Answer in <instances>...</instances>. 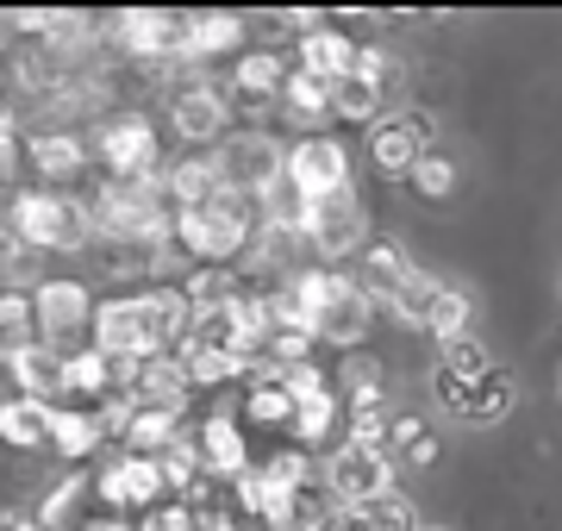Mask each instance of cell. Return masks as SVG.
<instances>
[{
    "instance_id": "1",
    "label": "cell",
    "mask_w": 562,
    "mask_h": 531,
    "mask_svg": "<svg viewBox=\"0 0 562 531\" xmlns=\"http://www.w3.org/2000/svg\"><path fill=\"white\" fill-rule=\"evenodd\" d=\"M294 294H301L306 307V331H313V344H338V350H357L375 326V301L357 287V275H344V269H306L294 275Z\"/></svg>"
},
{
    "instance_id": "2",
    "label": "cell",
    "mask_w": 562,
    "mask_h": 531,
    "mask_svg": "<svg viewBox=\"0 0 562 531\" xmlns=\"http://www.w3.org/2000/svg\"><path fill=\"white\" fill-rule=\"evenodd\" d=\"M257 225H262V201H244V194L225 188L213 201L176 213V245L188 250V257H201V269H225L250 238H257Z\"/></svg>"
},
{
    "instance_id": "3",
    "label": "cell",
    "mask_w": 562,
    "mask_h": 531,
    "mask_svg": "<svg viewBox=\"0 0 562 531\" xmlns=\"http://www.w3.org/2000/svg\"><path fill=\"white\" fill-rule=\"evenodd\" d=\"M7 225H13L38 257H50V250H88V238H94L88 201H69L57 188H25V194H13V201H7Z\"/></svg>"
},
{
    "instance_id": "4",
    "label": "cell",
    "mask_w": 562,
    "mask_h": 531,
    "mask_svg": "<svg viewBox=\"0 0 562 531\" xmlns=\"http://www.w3.org/2000/svg\"><path fill=\"white\" fill-rule=\"evenodd\" d=\"M325 494H331L338 512H357V507H369V500L394 494V456H387V444H357V438H344V444L325 456Z\"/></svg>"
},
{
    "instance_id": "5",
    "label": "cell",
    "mask_w": 562,
    "mask_h": 531,
    "mask_svg": "<svg viewBox=\"0 0 562 531\" xmlns=\"http://www.w3.org/2000/svg\"><path fill=\"white\" fill-rule=\"evenodd\" d=\"M94 150H101V163H106V182H157L162 176V138L144 113L106 120Z\"/></svg>"
},
{
    "instance_id": "6",
    "label": "cell",
    "mask_w": 562,
    "mask_h": 531,
    "mask_svg": "<svg viewBox=\"0 0 562 531\" xmlns=\"http://www.w3.org/2000/svg\"><path fill=\"white\" fill-rule=\"evenodd\" d=\"M213 169H220V182L244 201H262V194H276L281 188V169H288V150L276 138H262V132H238V138H225L213 150Z\"/></svg>"
},
{
    "instance_id": "7",
    "label": "cell",
    "mask_w": 562,
    "mask_h": 531,
    "mask_svg": "<svg viewBox=\"0 0 562 531\" xmlns=\"http://www.w3.org/2000/svg\"><path fill=\"white\" fill-rule=\"evenodd\" d=\"M469 294L462 287H450V282H438V275H425V269H413V282L401 287V301H394V313H401L406 326H419V331H431V338H462L469 331Z\"/></svg>"
},
{
    "instance_id": "8",
    "label": "cell",
    "mask_w": 562,
    "mask_h": 531,
    "mask_svg": "<svg viewBox=\"0 0 562 531\" xmlns=\"http://www.w3.org/2000/svg\"><path fill=\"white\" fill-rule=\"evenodd\" d=\"M281 182L294 188L306 206L313 201H331V194H350V150L338 138H301L288 144V169Z\"/></svg>"
},
{
    "instance_id": "9",
    "label": "cell",
    "mask_w": 562,
    "mask_h": 531,
    "mask_svg": "<svg viewBox=\"0 0 562 531\" xmlns=\"http://www.w3.org/2000/svg\"><path fill=\"white\" fill-rule=\"evenodd\" d=\"M94 350L113 357L120 369H138L150 357H162L157 331H150V313H144V294H132V301H101L94 307Z\"/></svg>"
},
{
    "instance_id": "10",
    "label": "cell",
    "mask_w": 562,
    "mask_h": 531,
    "mask_svg": "<svg viewBox=\"0 0 562 531\" xmlns=\"http://www.w3.org/2000/svg\"><path fill=\"white\" fill-rule=\"evenodd\" d=\"M362 245H369V213L357 206V194H331V201L306 206V250H319V263L362 257Z\"/></svg>"
},
{
    "instance_id": "11",
    "label": "cell",
    "mask_w": 562,
    "mask_h": 531,
    "mask_svg": "<svg viewBox=\"0 0 562 531\" xmlns=\"http://www.w3.org/2000/svg\"><path fill=\"white\" fill-rule=\"evenodd\" d=\"M431 138H438V120L419 113V106H406L394 120L369 125V163L382 169V176H413V163L431 150Z\"/></svg>"
},
{
    "instance_id": "12",
    "label": "cell",
    "mask_w": 562,
    "mask_h": 531,
    "mask_svg": "<svg viewBox=\"0 0 562 531\" xmlns=\"http://www.w3.org/2000/svg\"><path fill=\"white\" fill-rule=\"evenodd\" d=\"M225 120H232V101L220 82H188L169 94V125L181 144H225Z\"/></svg>"
},
{
    "instance_id": "13",
    "label": "cell",
    "mask_w": 562,
    "mask_h": 531,
    "mask_svg": "<svg viewBox=\"0 0 562 531\" xmlns=\"http://www.w3.org/2000/svg\"><path fill=\"white\" fill-rule=\"evenodd\" d=\"M106 25H113L125 57H144V63L181 57V38H188V13H150V7H132V13H120Z\"/></svg>"
},
{
    "instance_id": "14",
    "label": "cell",
    "mask_w": 562,
    "mask_h": 531,
    "mask_svg": "<svg viewBox=\"0 0 562 531\" xmlns=\"http://www.w3.org/2000/svg\"><path fill=\"white\" fill-rule=\"evenodd\" d=\"M63 357L69 350L44 344V338H25V344H0V363L20 382L25 400H44V407H63Z\"/></svg>"
},
{
    "instance_id": "15",
    "label": "cell",
    "mask_w": 562,
    "mask_h": 531,
    "mask_svg": "<svg viewBox=\"0 0 562 531\" xmlns=\"http://www.w3.org/2000/svg\"><path fill=\"white\" fill-rule=\"evenodd\" d=\"M101 494L113 500V512H157L169 488H162L157 456H132V450H120V456L101 470Z\"/></svg>"
},
{
    "instance_id": "16",
    "label": "cell",
    "mask_w": 562,
    "mask_h": 531,
    "mask_svg": "<svg viewBox=\"0 0 562 531\" xmlns=\"http://www.w3.org/2000/svg\"><path fill=\"white\" fill-rule=\"evenodd\" d=\"M94 294L81 282H38L32 287V313H38V338L44 344H69L81 326H94Z\"/></svg>"
},
{
    "instance_id": "17",
    "label": "cell",
    "mask_w": 562,
    "mask_h": 531,
    "mask_svg": "<svg viewBox=\"0 0 562 531\" xmlns=\"http://www.w3.org/2000/svg\"><path fill=\"white\" fill-rule=\"evenodd\" d=\"M125 394H132L138 407H157V413H176V419H181L188 394H194L181 350H169V357H150V363H138V369H125Z\"/></svg>"
},
{
    "instance_id": "18",
    "label": "cell",
    "mask_w": 562,
    "mask_h": 531,
    "mask_svg": "<svg viewBox=\"0 0 562 531\" xmlns=\"http://www.w3.org/2000/svg\"><path fill=\"white\" fill-rule=\"evenodd\" d=\"M487 369H494V357H487V344L475 338V331L443 338V344H438V369H431V394H438V407L450 413V407H457V394L475 388Z\"/></svg>"
},
{
    "instance_id": "19",
    "label": "cell",
    "mask_w": 562,
    "mask_h": 531,
    "mask_svg": "<svg viewBox=\"0 0 562 531\" xmlns=\"http://www.w3.org/2000/svg\"><path fill=\"white\" fill-rule=\"evenodd\" d=\"M413 269H419V263H413L394 238H369L362 257H357V287L375 301V307H382V301L394 307V301H401V287L413 282Z\"/></svg>"
},
{
    "instance_id": "20",
    "label": "cell",
    "mask_w": 562,
    "mask_h": 531,
    "mask_svg": "<svg viewBox=\"0 0 562 531\" xmlns=\"http://www.w3.org/2000/svg\"><path fill=\"white\" fill-rule=\"evenodd\" d=\"M301 63L294 69H306V76H319V82H331L338 88L344 76H357V57H362V44L357 38H344L338 25L325 20V25H313V32H301Z\"/></svg>"
},
{
    "instance_id": "21",
    "label": "cell",
    "mask_w": 562,
    "mask_h": 531,
    "mask_svg": "<svg viewBox=\"0 0 562 531\" xmlns=\"http://www.w3.org/2000/svg\"><path fill=\"white\" fill-rule=\"evenodd\" d=\"M201 470L213 475V482H238L244 470H250V450H244V431H238V419H225V413H213L201 426Z\"/></svg>"
},
{
    "instance_id": "22",
    "label": "cell",
    "mask_w": 562,
    "mask_h": 531,
    "mask_svg": "<svg viewBox=\"0 0 562 531\" xmlns=\"http://www.w3.org/2000/svg\"><path fill=\"white\" fill-rule=\"evenodd\" d=\"M294 382L281 375V369H257L250 375V388H244V419H257V426H276V431H294Z\"/></svg>"
},
{
    "instance_id": "23",
    "label": "cell",
    "mask_w": 562,
    "mask_h": 531,
    "mask_svg": "<svg viewBox=\"0 0 562 531\" xmlns=\"http://www.w3.org/2000/svg\"><path fill=\"white\" fill-rule=\"evenodd\" d=\"M513 400H519V388H513V375L494 363L482 382H475V388H462V394H457L450 419H462V426H501L506 413H513Z\"/></svg>"
},
{
    "instance_id": "24",
    "label": "cell",
    "mask_w": 562,
    "mask_h": 531,
    "mask_svg": "<svg viewBox=\"0 0 562 531\" xmlns=\"http://www.w3.org/2000/svg\"><path fill=\"white\" fill-rule=\"evenodd\" d=\"M281 88H288V63H281V50H244L225 94H238L244 106H262V101H281Z\"/></svg>"
},
{
    "instance_id": "25",
    "label": "cell",
    "mask_w": 562,
    "mask_h": 531,
    "mask_svg": "<svg viewBox=\"0 0 562 531\" xmlns=\"http://www.w3.org/2000/svg\"><path fill=\"white\" fill-rule=\"evenodd\" d=\"M106 444V419L101 407H50V450H63V456H94V450Z\"/></svg>"
},
{
    "instance_id": "26",
    "label": "cell",
    "mask_w": 562,
    "mask_h": 531,
    "mask_svg": "<svg viewBox=\"0 0 562 531\" xmlns=\"http://www.w3.org/2000/svg\"><path fill=\"white\" fill-rule=\"evenodd\" d=\"M0 444L7 450H50V407L44 400H0Z\"/></svg>"
},
{
    "instance_id": "27",
    "label": "cell",
    "mask_w": 562,
    "mask_h": 531,
    "mask_svg": "<svg viewBox=\"0 0 562 531\" xmlns=\"http://www.w3.org/2000/svg\"><path fill=\"white\" fill-rule=\"evenodd\" d=\"M225 50L244 57V20L238 13H188L181 57H225Z\"/></svg>"
},
{
    "instance_id": "28",
    "label": "cell",
    "mask_w": 562,
    "mask_h": 531,
    "mask_svg": "<svg viewBox=\"0 0 562 531\" xmlns=\"http://www.w3.org/2000/svg\"><path fill=\"white\" fill-rule=\"evenodd\" d=\"M331 531H419V512L406 500L401 488L382 494V500H369L357 512H331Z\"/></svg>"
},
{
    "instance_id": "29",
    "label": "cell",
    "mask_w": 562,
    "mask_h": 531,
    "mask_svg": "<svg viewBox=\"0 0 562 531\" xmlns=\"http://www.w3.org/2000/svg\"><path fill=\"white\" fill-rule=\"evenodd\" d=\"M387 456L406 463V470H431L438 463V431L425 419H413V413H394L387 419Z\"/></svg>"
},
{
    "instance_id": "30",
    "label": "cell",
    "mask_w": 562,
    "mask_h": 531,
    "mask_svg": "<svg viewBox=\"0 0 562 531\" xmlns=\"http://www.w3.org/2000/svg\"><path fill=\"white\" fill-rule=\"evenodd\" d=\"M25 157L38 163V176H50V182H69V176L88 163V144H81L76 132H38V138L25 144Z\"/></svg>"
},
{
    "instance_id": "31",
    "label": "cell",
    "mask_w": 562,
    "mask_h": 531,
    "mask_svg": "<svg viewBox=\"0 0 562 531\" xmlns=\"http://www.w3.org/2000/svg\"><path fill=\"white\" fill-rule=\"evenodd\" d=\"M382 106H387V94L369 82V76H344V82L331 88V120H344V125H375Z\"/></svg>"
},
{
    "instance_id": "32",
    "label": "cell",
    "mask_w": 562,
    "mask_h": 531,
    "mask_svg": "<svg viewBox=\"0 0 562 531\" xmlns=\"http://www.w3.org/2000/svg\"><path fill=\"white\" fill-rule=\"evenodd\" d=\"M281 101H288V113H294V120H325V113H331V82L306 76V69H288Z\"/></svg>"
},
{
    "instance_id": "33",
    "label": "cell",
    "mask_w": 562,
    "mask_h": 531,
    "mask_svg": "<svg viewBox=\"0 0 562 531\" xmlns=\"http://www.w3.org/2000/svg\"><path fill=\"white\" fill-rule=\"evenodd\" d=\"M406 182L419 188V201H450V194H457V163H450L443 150H425Z\"/></svg>"
},
{
    "instance_id": "34",
    "label": "cell",
    "mask_w": 562,
    "mask_h": 531,
    "mask_svg": "<svg viewBox=\"0 0 562 531\" xmlns=\"http://www.w3.org/2000/svg\"><path fill=\"white\" fill-rule=\"evenodd\" d=\"M32 331H38L32 294H25V287H0V344H25Z\"/></svg>"
},
{
    "instance_id": "35",
    "label": "cell",
    "mask_w": 562,
    "mask_h": 531,
    "mask_svg": "<svg viewBox=\"0 0 562 531\" xmlns=\"http://www.w3.org/2000/svg\"><path fill=\"white\" fill-rule=\"evenodd\" d=\"M81 488H88V482H81V475H69V482H57V488L44 494V507L32 512V519H38V531H69V519H76V507H81Z\"/></svg>"
},
{
    "instance_id": "36",
    "label": "cell",
    "mask_w": 562,
    "mask_h": 531,
    "mask_svg": "<svg viewBox=\"0 0 562 531\" xmlns=\"http://www.w3.org/2000/svg\"><path fill=\"white\" fill-rule=\"evenodd\" d=\"M344 400H350V413H382V369L362 363V357H350V369H344Z\"/></svg>"
},
{
    "instance_id": "37",
    "label": "cell",
    "mask_w": 562,
    "mask_h": 531,
    "mask_svg": "<svg viewBox=\"0 0 562 531\" xmlns=\"http://www.w3.org/2000/svg\"><path fill=\"white\" fill-rule=\"evenodd\" d=\"M138 531H194V507H181V500H169V507L144 512Z\"/></svg>"
},
{
    "instance_id": "38",
    "label": "cell",
    "mask_w": 562,
    "mask_h": 531,
    "mask_svg": "<svg viewBox=\"0 0 562 531\" xmlns=\"http://www.w3.org/2000/svg\"><path fill=\"white\" fill-rule=\"evenodd\" d=\"M0 531H38V519L32 512H0Z\"/></svg>"
},
{
    "instance_id": "39",
    "label": "cell",
    "mask_w": 562,
    "mask_h": 531,
    "mask_svg": "<svg viewBox=\"0 0 562 531\" xmlns=\"http://www.w3.org/2000/svg\"><path fill=\"white\" fill-rule=\"evenodd\" d=\"M81 531H132V526H125L120 512H113V519H94V526H81Z\"/></svg>"
},
{
    "instance_id": "40",
    "label": "cell",
    "mask_w": 562,
    "mask_h": 531,
    "mask_svg": "<svg viewBox=\"0 0 562 531\" xmlns=\"http://www.w3.org/2000/svg\"><path fill=\"white\" fill-rule=\"evenodd\" d=\"M419 531H443V526H419Z\"/></svg>"
},
{
    "instance_id": "41",
    "label": "cell",
    "mask_w": 562,
    "mask_h": 531,
    "mask_svg": "<svg viewBox=\"0 0 562 531\" xmlns=\"http://www.w3.org/2000/svg\"><path fill=\"white\" fill-rule=\"evenodd\" d=\"M557 394H562V375H557Z\"/></svg>"
}]
</instances>
